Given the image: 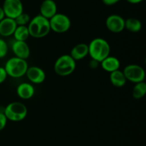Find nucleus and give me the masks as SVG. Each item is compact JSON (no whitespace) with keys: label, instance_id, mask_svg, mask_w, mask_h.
I'll return each mask as SVG.
<instances>
[{"label":"nucleus","instance_id":"obj_18","mask_svg":"<svg viewBox=\"0 0 146 146\" xmlns=\"http://www.w3.org/2000/svg\"><path fill=\"white\" fill-rule=\"evenodd\" d=\"M125 29L131 32H138L142 29V23L136 18H128L125 20Z\"/></svg>","mask_w":146,"mask_h":146},{"label":"nucleus","instance_id":"obj_1","mask_svg":"<svg viewBox=\"0 0 146 146\" xmlns=\"http://www.w3.org/2000/svg\"><path fill=\"white\" fill-rule=\"evenodd\" d=\"M88 46V54L93 60L98 63L106 58L111 53V47L104 38L97 37L91 41Z\"/></svg>","mask_w":146,"mask_h":146},{"label":"nucleus","instance_id":"obj_4","mask_svg":"<svg viewBox=\"0 0 146 146\" xmlns=\"http://www.w3.org/2000/svg\"><path fill=\"white\" fill-rule=\"evenodd\" d=\"M3 113L7 120L12 122H19L25 119L28 113V110L24 103L12 102L6 106Z\"/></svg>","mask_w":146,"mask_h":146},{"label":"nucleus","instance_id":"obj_12","mask_svg":"<svg viewBox=\"0 0 146 146\" xmlns=\"http://www.w3.org/2000/svg\"><path fill=\"white\" fill-rule=\"evenodd\" d=\"M17 24L14 19L4 17L0 21V35L7 37L13 35Z\"/></svg>","mask_w":146,"mask_h":146},{"label":"nucleus","instance_id":"obj_22","mask_svg":"<svg viewBox=\"0 0 146 146\" xmlns=\"http://www.w3.org/2000/svg\"><path fill=\"white\" fill-rule=\"evenodd\" d=\"M7 53H8V45L4 40L0 39V59L5 57Z\"/></svg>","mask_w":146,"mask_h":146},{"label":"nucleus","instance_id":"obj_17","mask_svg":"<svg viewBox=\"0 0 146 146\" xmlns=\"http://www.w3.org/2000/svg\"><path fill=\"white\" fill-rule=\"evenodd\" d=\"M109 79L111 84L116 87H123L127 82L123 72L120 70H115L110 73Z\"/></svg>","mask_w":146,"mask_h":146},{"label":"nucleus","instance_id":"obj_7","mask_svg":"<svg viewBox=\"0 0 146 146\" xmlns=\"http://www.w3.org/2000/svg\"><path fill=\"white\" fill-rule=\"evenodd\" d=\"M123 72L126 78V80L135 84L143 82L145 80V70L138 64H131L126 65L124 67Z\"/></svg>","mask_w":146,"mask_h":146},{"label":"nucleus","instance_id":"obj_21","mask_svg":"<svg viewBox=\"0 0 146 146\" xmlns=\"http://www.w3.org/2000/svg\"><path fill=\"white\" fill-rule=\"evenodd\" d=\"M14 20H15L17 26H27L29 23L31 18L28 14L23 12L19 14L18 17H16Z\"/></svg>","mask_w":146,"mask_h":146},{"label":"nucleus","instance_id":"obj_24","mask_svg":"<svg viewBox=\"0 0 146 146\" xmlns=\"http://www.w3.org/2000/svg\"><path fill=\"white\" fill-rule=\"evenodd\" d=\"M7 72L4 67H0V84L4 82L7 77Z\"/></svg>","mask_w":146,"mask_h":146},{"label":"nucleus","instance_id":"obj_19","mask_svg":"<svg viewBox=\"0 0 146 146\" xmlns=\"http://www.w3.org/2000/svg\"><path fill=\"white\" fill-rule=\"evenodd\" d=\"M13 35L17 41L26 42L30 37L27 26H17Z\"/></svg>","mask_w":146,"mask_h":146},{"label":"nucleus","instance_id":"obj_9","mask_svg":"<svg viewBox=\"0 0 146 146\" xmlns=\"http://www.w3.org/2000/svg\"><path fill=\"white\" fill-rule=\"evenodd\" d=\"M106 26L113 33H120L125 29V19L118 14H111L106 19Z\"/></svg>","mask_w":146,"mask_h":146},{"label":"nucleus","instance_id":"obj_23","mask_svg":"<svg viewBox=\"0 0 146 146\" xmlns=\"http://www.w3.org/2000/svg\"><path fill=\"white\" fill-rule=\"evenodd\" d=\"M7 118L3 112H0V131L5 128L7 123Z\"/></svg>","mask_w":146,"mask_h":146},{"label":"nucleus","instance_id":"obj_6","mask_svg":"<svg viewBox=\"0 0 146 146\" xmlns=\"http://www.w3.org/2000/svg\"><path fill=\"white\" fill-rule=\"evenodd\" d=\"M51 30L56 33H65L69 30L71 21L69 17L64 14L56 13L49 19Z\"/></svg>","mask_w":146,"mask_h":146},{"label":"nucleus","instance_id":"obj_27","mask_svg":"<svg viewBox=\"0 0 146 146\" xmlns=\"http://www.w3.org/2000/svg\"><path fill=\"white\" fill-rule=\"evenodd\" d=\"M4 17H5V14H4V10H3L2 7H0V21H1V20H2Z\"/></svg>","mask_w":146,"mask_h":146},{"label":"nucleus","instance_id":"obj_13","mask_svg":"<svg viewBox=\"0 0 146 146\" xmlns=\"http://www.w3.org/2000/svg\"><path fill=\"white\" fill-rule=\"evenodd\" d=\"M57 13V5L54 0H44L40 6V14L50 19Z\"/></svg>","mask_w":146,"mask_h":146},{"label":"nucleus","instance_id":"obj_5","mask_svg":"<svg viewBox=\"0 0 146 146\" xmlns=\"http://www.w3.org/2000/svg\"><path fill=\"white\" fill-rule=\"evenodd\" d=\"M76 67V61L70 54L60 56L54 63V71L58 75L66 77L72 74Z\"/></svg>","mask_w":146,"mask_h":146},{"label":"nucleus","instance_id":"obj_14","mask_svg":"<svg viewBox=\"0 0 146 146\" xmlns=\"http://www.w3.org/2000/svg\"><path fill=\"white\" fill-rule=\"evenodd\" d=\"M35 93L34 86L28 82L20 83L17 88V94L22 100L31 99Z\"/></svg>","mask_w":146,"mask_h":146},{"label":"nucleus","instance_id":"obj_20","mask_svg":"<svg viewBox=\"0 0 146 146\" xmlns=\"http://www.w3.org/2000/svg\"><path fill=\"white\" fill-rule=\"evenodd\" d=\"M146 94V84L145 82H141L135 84L132 91V96L133 98L139 100L143 98Z\"/></svg>","mask_w":146,"mask_h":146},{"label":"nucleus","instance_id":"obj_8","mask_svg":"<svg viewBox=\"0 0 146 146\" xmlns=\"http://www.w3.org/2000/svg\"><path fill=\"white\" fill-rule=\"evenodd\" d=\"M1 7L6 17L14 19L24 12V6L21 0H4Z\"/></svg>","mask_w":146,"mask_h":146},{"label":"nucleus","instance_id":"obj_15","mask_svg":"<svg viewBox=\"0 0 146 146\" xmlns=\"http://www.w3.org/2000/svg\"><path fill=\"white\" fill-rule=\"evenodd\" d=\"M100 63H101V66L103 70L110 73L119 70L120 67H121L120 60L114 56L109 55Z\"/></svg>","mask_w":146,"mask_h":146},{"label":"nucleus","instance_id":"obj_2","mask_svg":"<svg viewBox=\"0 0 146 146\" xmlns=\"http://www.w3.org/2000/svg\"><path fill=\"white\" fill-rule=\"evenodd\" d=\"M29 35L34 38H42L49 34L51 30L49 19L41 14L35 16L27 25Z\"/></svg>","mask_w":146,"mask_h":146},{"label":"nucleus","instance_id":"obj_16","mask_svg":"<svg viewBox=\"0 0 146 146\" xmlns=\"http://www.w3.org/2000/svg\"><path fill=\"white\" fill-rule=\"evenodd\" d=\"M70 55L75 61L81 60L88 55V46L86 43H79L71 50Z\"/></svg>","mask_w":146,"mask_h":146},{"label":"nucleus","instance_id":"obj_11","mask_svg":"<svg viewBox=\"0 0 146 146\" xmlns=\"http://www.w3.org/2000/svg\"><path fill=\"white\" fill-rule=\"evenodd\" d=\"M11 50L15 57L27 60L30 56V48L25 41L15 40L11 46Z\"/></svg>","mask_w":146,"mask_h":146},{"label":"nucleus","instance_id":"obj_25","mask_svg":"<svg viewBox=\"0 0 146 146\" xmlns=\"http://www.w3.org/2000/svg\"><path fill=\"white\" fill-rule=\"evenodd\" d=\"M121 0H102L103 3L106 6H112L119 2Z\"/></svg>","mask_w":146,"mask_h":146},{"label":"nucleus","instance_id":"obj_26","mask_svg":"<svg viewBox=\"0 0 146 146\" xmlns=\"http://www.w3.org/2000/svg\"><path fill=\"white\" fill-rule=\"evenodd\" d=\"M128 3L130 4H139V3L142 2L143 0H126Z\"/></svg>","mask_w":146,"mask_h":146},{"label":"nucleus","instance_id":"obj_10","mask_svg":"<svg viewBox=\"0 0 146 146\" xmlns=\"http://www.w3.org/2000/svg\"><path fill=\"white\" fill-rule=\"evenodd\" d=\"M27 78L34 84H41L46 79V73L44 70L37 66L29 67L26 72Z\"/></svg>","mask_w":146,"mask_h":146},{"label":"nucleus","instance_id":"obj_3","mask_svg":"<svg viewBox=\"0 0 146 146\" xmlns=\"http://www.w3.org/2000/svg\"><path fill=\"white\" fill-rule=\"evenodd\" d=\"M4 67L7 75L12 78H20L25 75L29 65L26 60L14 57L7 60Z\"/></svg>","mask_w":146,"mask_h":146}]
</instances>
